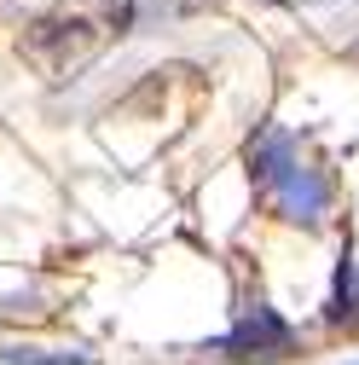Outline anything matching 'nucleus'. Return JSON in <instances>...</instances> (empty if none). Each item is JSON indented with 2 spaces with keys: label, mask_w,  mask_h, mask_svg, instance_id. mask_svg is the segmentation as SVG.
<instances>
[{
  "label": "nucleus",
  "mask_w": 359,
  "mask_h": 365,
  "mask_svg": "<svg viewBox=\"0 0 359 365\" xmlns=\"http://www.w3.org/2000/svg\"><path fill=\"white\" fill-rule=\"evenodd\" d=\"M249 168H255L261 186H266V197L279 203L284 220L313 226V220L331 209V180L313 168V163L296 157V145H290V133H284V128H266L261 140L249 145Z\"/></svg>",
  "instance_id": "f257e3e1"
},
{
  "label": "nucleus",
  "mask_w": 359,
  "mask_h": 365,
  "mask_svg": "<svg viewBox=\"0 0 359 365\" xmlns=\"http://www.w3.org/2000/svg\"><path fill=\"white\" fill-rule=\"evenodd\" d=\"M290 348H296V331H290L266 302H249V307L238 313V325L220 336V354H232V359H244V365L290 359Z\"/></svg>",
  "instance_id": "f03ea898"
},
{
  "label": "nucleus",
  "mask_w": 359,
  "mask_h": 365,
  "mask_svg": "<svg viewBox=\"0 0 359 365\" xmlns=\"http://www.w3.org/2000/svg\"><path fill=\"white\" fill-rule=\"evenodd\" d=\"M325 319H331V325H342V319H359V261H353V255H342V267H336V284H331Z\"/></svg>",
  "instance_id": "7ed1b4c3"
},
{
  "label": "nucleus",
  "mask_w": 359,
  "mask_h": 365,
  "mask_svg": "<svg viewBox=\"0 0 359 365\" xmlns=\"http://www.w3.org/2000/svg\"><path fill=\"white\" fill-rule=\"evenodd\" d=\"M6 365H99L93 354H81V348H6Z\"/></svg>",
  "instance_id": "20e7f679"
}]
</instances>
